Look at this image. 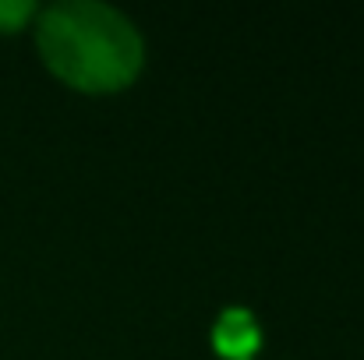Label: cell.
<instances>
[{
  "mask_svg": "<svg viewBox=\"0 0 364 360\" xmlns=\"http://www.w3.org/2000/svg\"><path fill=\"white\" fill-rule=\"evenodd\" d=\"M213 347L223 360H251L262 347V329L247 307H227L213 325Z\"/></svg>",
  "mask_w": 364,
  "mask_h": 360,
  "instance_id": "7a4b0ae2",
  "label": "cell"
},
{
  "mask_svg": "<svg viewBox=\"0 0 364 360\" xmlns=\"http://www.w3.org/2000/svg\"><path fill=\"white\" fill-rule=\"evenodd\" d=\"M36 43L43 64L78 92H117L141 71L145 46L117 7L60 0L39 14Z\"/></svg>",
  "mask_w": 364,
  "mask_h": 360,
  "instance_id": "6da1fadb",
  "label": "cell"
},
{
  "mask_svg": "<svg viewBox=\"0 0 364 360\" xmlns=\"http://www.w3.org/2000/svg\"><path fill=\"white\" fill-rule=\"evenodd\" d=\"M32 14H36L32 0H0V36L4 32H18Z\"/></svg>",
  "mask_w": 364,
  "mask_h": 360,
  "instance_id": "3957f363",
  "label": "cell"
}]
</instances>
